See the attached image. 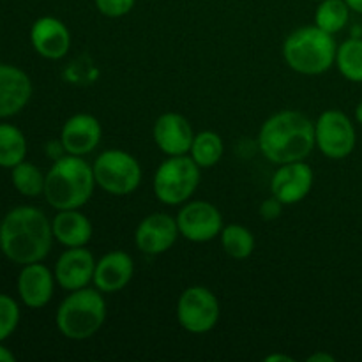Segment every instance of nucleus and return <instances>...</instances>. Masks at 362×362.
<instances>
[{
	"instance_id": "27",
	"label": "nucleus",
	"mask_w": 362,
	"mask_h": 362,
	"mask_svg": "<svg viewBox=\"0 0 362 362\" xmlns=\"http://www.w3.org/2000/svg\"><path fill=\"white\" fill-rule=\"evenodd\" d=\"M20 324V306L13 297L0 293V343L9 338Z\"/></svg>"
},
{
	"instance_id": "16",
	"label": "nucleus",
	"mask_w": 362,
	"mask_h": 362,
	"mask_svg": "<svg viewBox=\"0 0 362 362\" xmlns=\"http://www.w3.org/2000/svg\"><path fill=\"white\" fill-rule=\"evenodd\" d=\"M30 42L41 57L48 60H59L69 52L71 32L59 18L41 16L32 25Z\"/></svg>"
},
{
	"instance_id": "32",
	"label": "nucleus",
	"mask_w": 362,
	"mask_h": 362,
	"mask_svg": "<svg viewBox=\"0 0 362 362\" xmlns=\"http://www.w3.org/2000/svg\"><path fill=\"white\" fill-rule=\"evenodd\" d=\"M265 362H292L293 359L288 356H283V354H272V356H267L264 359Z\"/></svg>"
},
{
	"instance_id": "6",
	"label": "nucleus",
	"mask_w": 362,
	"mask_h": 362,
	"mask_svg": "<svg viewBox=\"0 0 362 362\" xmlns=\"http://www.w3.org/2000/svg\"><path fill=\"white\" fill-rule=\"evenodd\" d=\"M200 166L189 154L168 156L154 175V194L165 205H182L200 184Z\"/></svg>"
},
{
	"instance_id": "13",
	"label": "nucleus",
	"mask_w": 362,
	"mask_h": 362,
	"mask_svg": "<svg viewBox=\"0 0 362 362\" xmlns=\"http://www.w3.org/2000/svg\"><path fill=\"white\" fill-rule=\"evenodd\" d=\"M95 258L85 246L67 247L55 264V279L60 288L73 292L85 288L94 279Z\"/></svg>"
},
{
	"instance_id": "28",
	"label": "nucleus",
	"mask_w": 362,
	"mask_h": 362,
	"mask_svg": "<svg viewBox=\"0 0 362 362\" xmlns=\"http://www.w3.org/2000/svg\"><path fill=\"white\" fill-rule=\"evenodd\" d=\"M99 13L106 18H122L133 11L136 0H94Z\"/></svg>"
},
{
	"instance_id": "29",
	"label": "nucleus",
	"mask_w": 362,
	"mask_h": 362,
	"mask_svg": "<svg viewBox=\"0 0 362 362\" xmlns=\"http://www.w3.org/2000/svg\"><path fill=\"white\" fill-rule=\"evenodd\" d=\"M258 212H260V218L264 219V221H274V219H278L279 216H281L283 204L276 197H271L267 198V200L262 202L260 211Z\"/></svg>"
},
{
	"instance_id": "3",
	"label": "nucleus",
	"mask_w": 362,
	"mask_h": 362,
	"mask_svg": "<svg viewBox=\"0 0 362 362\" xmlns=\"http://www.w3.org/2000/svg\"><path fill=\"white\" fill-rule=\"evenodd\" d=\"M92 165L81 156L66 154L55 159L45 179V198L55 211L80 209L95 189Z\"/></svg>"
},
{
	"instance_id": "22",
	"label": "nucleus",
	"mask_w": 362,
	"mask_h": 362,
	"mask_svg": "<svg viewBox=\"0 0 362 362\" xmlns=\"http://www.w3.org/2000/svg\"><path fill=\"white\" fill-rule=\"evenodd\" d=\"M27 140L25 134L13 124H0V166L11 168L25 161Z\"/></svg>"
},
{
	"instance_id": "24",
	"label": "nucleus",
	"mask_w": 362,
	"mask_h": 362,
	"mask_svg": "<svg viewBox=\"0 0 362 362\" xmlns=\"http://www.w3.org/2000/svg\"><path fill=\"white\" fill-rule=\"evenodd\" d=\"M350 7L345 0H322L315 11V25L334 35L343 30L350 20Z\"/></svg>"
},
{
	"instance_id": "26",
	"label": "nucleus",
	"mask_w": 362,
	"mask_h": 362,
	"mask_svg": "<svg viewBox=\"0 0 362 362\" xmlns=\"http://www.w3.org/2000/svg\"><path fill=\"white\" fill-rule=\"evenodd\" d=\"M11 179H13V186L16 187L18 193H21L23 197L34 198L45 193L46 175H42L41 170L32 163L21 161L20 165L14 166Z\"/></svg>"
},
{
	"instance_id": "19",
	"label": "nucleus",
	"mask_w": 362,
	"mask_h": 362,
	"mask_svg": "<svg viewBox=\"0 0 362 362\" xmlns=\"http://www.w3.org/2000/svg\"><path fill=\"white\" fill-rule=\"evenodd\" d=\"M32 98V81L20 67L0 64V119L20 113Z\"/></svg>"
},
{
	"instance_id": "33",
	"label": "nucleus",
	"mask_w": 362,
	"mask_h": 362,
	"mask_svg": "<svg viewBox=\"0 0 362 362\" xmlns=\"http://www.w3.org/2000/svg\"><path fill=\"white\" fill-rule=\"evenodd\" d=\"M345 2L349 4V7L354 11V13L362 14V0H345Z\"/></svg>"
},
{
	"instance_id": "7",
	"label": "nucleus",
	"mask_w": 362,
	"mask_h": 362,
	"mask_svg": "<svg viewBox=\"0 0 362 362\" xmlns=\"http://www.w3.org/2000/svg\"><path fill=\"white\" fill-rule=\"evenodd\" d=\"M94 179L98 187L113 197H127L141 184V166L138 159L122 148H110L95 158Z\"/></svg>"
},
{
	"instance_id": "8",
	"label": "nucleus",
	"mask_w": 362,
	"mask_h": 362,
	"mask_svg": "<svg viewBox=\"0 0 362 362\" xmlns=\"http://www.w3.org/2000/svg\"><path fill=\"white\" fill-rule=\"evenodd\" d=\"M219 317V300L207 286H189L177 300V320L191 334L211 332L218 325Z\"/></svg>"
},
{
	"instance_id": "30",
	"label": "nucleus",
	"mask_w": 362,
	"mask_h": 362,
	"mask_svg": "<svg viewBox=\"0 0 362 362\" xmlns=\"http://www.w3.org/2000/svg\"><path fill=\"white\" fill-rule=\"evenodd\" d=\"M308 362H334V357L329 356V354H313V356L308 357Z\"/></svg>"
},
{
	"instance_id": "31",
	"label": "nucleus",
	"mask_w": 362,
	"mask_h": 362,
	"mask_svg": "<svg viewBox=\"0 0 362 362\" xmlns=\"http://www.w3.org/2000/svg\"><path fill=\"white\" fill-rule=\"evenodd\" d=\"M14 361H16L14 354L11 352L9 349H6L4 345H0V362H14Z\"/></svg>"
},
{
	"instance_id": "17",
	"label": "nucleus",
	"mask_w": 362,
	"mask_h": 362,
	"mask_svg": "<svg viewBox=\"0 0 362 362\" xmlns=\"http://www.w3.org/2000/svg\"><path fill=\"white\" fill-rule=\"evenodd\" d=\"M55 274L41 262L27 264L18 276V293L21 303L30 310H41L55 292Z\"/></svg>"
},
{
	"instance_id": "15",
	"label": "nucleus",
	"mask_w": 362,
	"mask_h": 362,
	"mask_svg": "<svg viewBox=\"0 0 362 362\" xmlns=\"http://www.w3.org/2000/svg\"><path fill=\"white\" fill-rule=\"evenodd\" d=\"M152 136H154V144L158 145L163 154L184 156L189 154L194 131L186 117L175 112H166L159 115L154 122Z\"/></svg>"
},
{
	"instance_id": "9",
	"label": "nucleus",
	"mask_w": 362,
	"mask_h": 362,
	"mask_svg": "<svg viewBox=\"0 0 362 362\" xmlns=\"http://www.w3.org/2000/svg\"><path fill=\"white\" fill-rule=\"evenodd\" d=\"M356 127L339 110H325L315 120V144L329 159H345L356 148Z\"/></svg>"
},
{
	"instance_id": "10",
	"label": "nucleus",
	"mask_w": 362,
	"mask_h": 362,
	"mask_svg": "<svg viewBox=\"0 0 362 362\" xmlns=\"http://www.w3.org/2000/svg\"><path fill=\"white\" fill-rule=\"evenodd\" d=\"M177 226L184 239L204 244L219 237L223 230V216L211 202L197 200L184 204L177 214Z\"/></svg>"
},
{
	"instance_id": "21",
	"label": "nucleus",
	"mask_w": 362,
	"mask_h": 362,
	"mask_svg": "<svg viewBox=\"0 0 362 362\" xmlns=\"http://www.w3.org/2000/svg\"><path fill=\"white\" fill-rule=\"evenodd\" d=\"M225 154L223 138L216 131H200L194 134L189 156L200 168H212L221 161Z\"/></svg>"
},
{
	"instance_id": "25",
	"label": "nucleus",
	"mask_w": 362,
	"mask_h": 362,
	"mask_svg": "<svg viewBox=\"0 0 362 362\" xmlns=\"http://www.w3.org/2000/svg\"><path fill=\"white\" fill-rule=\"evenodd\" d=\"M336 66L346 80L362 83V39H346L338 46Z\"/></svg>"
},
{
	"instance_id": "5",
	"label": "nucleus",
	"mask_w": 362,
	"mask_h": 362,
	"mask_svg": "<svg viewBox=\"0 0 362 362\" xmlns=\"http://www.w3.org/2000/svg\"><path fill=\"white\" fill-rule=\"evenodd\" d=\"M106 320V300L98 288L73 290L60 303L55 322L60 334L73 341H83L98 334Z\"/></svg>"
},
{
	"instance_id": "1",
	"label": "nucleus",
	"mask_w": 362,
	"mask_h": 362,
	"mask_svg": "<svg viewBox=\"0 0 362 362\" xmlns=\"http://www.w3.org/2000/svg\"><path fill=\"white\" fill-rule=\"evenodd\" d=\"M52 221L39 209L20 205L0 223V251L20 265L42 262L53 246Z\"/></svg>"
},
{
	"instance_id": "12",
	"label": "nucleus",
	"mask_w": 362,
	"mask_h": 362,
	"mask_svg": "<svg viewBox=\"0 0 362 362\" xmlns=\"http://www.w3.org/2000/svg\"><path fill=\"white\" fill-rule=\"evenodd\" d=\"M315 182V173L304 161L285 163L279 165L271 179V193L283 205H292L303 202L311 193Z\"/></svg>"
},
{
	"instance_id": "34",
	"label": "nucleus",
	"mask_w": 362,
	"mask_h": 362,
	"mask_svg": "<svg viewBox=\"0 0 362 362\" xmlns=\"http://www.w3.org/2000/svg\"><path fill=\"white\" fill-rule=\"evenodd\" d=\"M356 120L362 126V101L357 105V108H356Z\"/></svg>"
},
{
	"instance_id": "4",
	"label": "nucleus",
	"mask_w": 362,
	"mask_h": 362,
	"mask_svg": "<svg viewBox=\"0 0 362 362\" xmlns=\"http://www.w3.org/2000/svg\"><path fill=\"white\" fill-rule=\"evenodd\" d=\"M336 52L338 45L332 34L317 25L296 28L283 42V59L286 66L306 76L327 73L336 64Z\"/></svg>"
},
{
	"instance_id": "2",
	"label": "nucleus",
	"mask_w": 362,
	"mask_h": 362,
	"mask_svg": "<svg viewBox=\"0 0 362 362\" xmlns=\"http://www.w3.org/2000/svg\"><path fill=\"white\" fill-rule=\"evenodd\" d=\"M315 147V122L296 110L274 113L258 133L262 156L274 165L304 161Z\"/></svg>"
},
{
	"instance_id": "14",
	"label": "nucleus",
	"mask_w": 362,
	"mask_h": 362,
	"mask_svg": "<svg viewBox=\"0 0 362 362\" xmlns=\"http://www.w3.org/2000/svg\"><path fill=\"white\" fill-rule=\"evenodd\" d=\"M101 122L90 113H76L64 122L60 131V144L64 152L73 156H87L101 144Z\"/></svg>"
},
{
	"instance_id": "20",
	"label": "nucleus",
	"mask_w": 362,
	"mask_h": 362,
	"mask_svg": "<svg viewBox=\"0 0 362 362\" xmlns=\"http://www.w3.org/2000/svg\"><path fill=\"white\" fill-rule=\"evenodd\" d=\"M52 230L57 243L66 247L87 246L94 233L90 219L80 209L57 211L55 218L52 219Z\"/></svg>"
},
{
	"instance_id": "11",
	"label": "nucleus",
	"mask_w": 362,
	"mask_h": 362,
	"mask_svg": "<svg viewBox=\"0 0 362 362\" xmlns=\"http://www.w3.org/2000/svg\"><path fill=\"white\" fill-rule=\"evenodd\" d=\"M180 235L177 219L165 212H154L140 221L134 230V244L145 255H163L172 250Z\"/></svg>"
},
{
	"instance_id": "23",
	"label": "nucleus",
	"mask_w": 362,
	"mask_h": 362,
	"mask_svg": "<svg viewBox=\"0 0 362 362\" xmlns=\"http://www.w3.org/2000/svg\"><path fill=\"white\" fill-rule=\"evenodd\" d=\"M219 239L225 253L233 260H246L255 251V235L251 230L237 223L223 226Z\"/></svg>"
},
{
	"instance_id": "35",
	"label": "nucleus",
	"mask_w": 362,
	"mask_h": 362,
	"mask_svg": "<svg viewBox=\"0 0 362 362\" xmlns=\"http://www.w3.org/2000/svg\"><path fill=\"white\" fill-rule=\"evenodd\" d=\"M315 2H322V0H315Z\"/></svg>"
},
{
	"instance_id": "18",
	"label": "nucleus",
	"mask_w": 362,
	"mask_h": 362,
	"mask_svg": "<svg viewBox=\"0 0 362 362\" xmlns=\"http://www.w3.org/2000/svg\"><path fill=\"white\" fill-rule=\"evenodd\" d=\"M134 274V262L126 251H110L95 262L94 283L103 293H117L126 288Z\"/></svg>"
}]
</instances>
